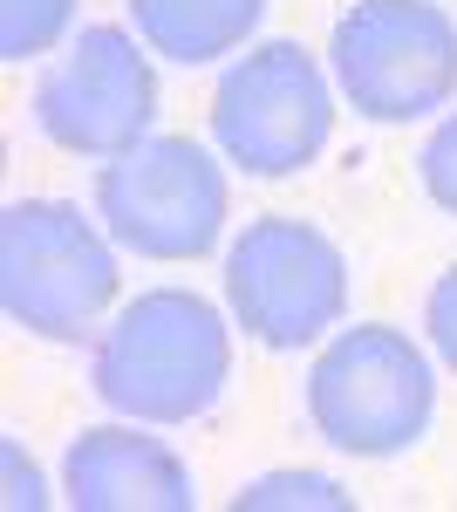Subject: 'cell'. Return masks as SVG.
I'll use <instances>...</instances> for the list:
<instances>
[{
	"label": "cell",
	"mask_w": 457,
	"mask_h": 512,
	"mask_svg": "<svg viewBox=\"0 0 457 512\" xmlns=\"http://www.w3.org/2000/svg\"><path fill=\"white\" fill-rule=\"evenodd\" d=\"M335 137V82L301 41H253L212 89V144L246 178H294Z\"/></svg>",
	"instance_id": "8992f818"
},
{
	"label": "cell",
	"mask_w": 457,
	"mask_h": 512,
	"mask_svg": "<svg viewBox=\"0 0 457 512\" xmlns=\"http://www.w3.org/2000/svg\"><path fill=\"white\" fill-rule=\"evenodd\" d=\"M76 14L82 0H0V62H35L69 48Z\"/></svg>",
	"instance_id": "8fae6325"
},
{
	"label": "cell",
	"mask_w": 457,
	"mask_h": 512,
	"mask_svg": "<svg viewBox=\"0 0 457 512\" xmlns=\"http://www.w3.org/2000/svg\"><path fill=\"white\" fill-rule=\"evenodd\" d=\"M232 512H355V492L328 472H267L232 492Z\"/></svg>",
	"instance_id": "7c38bea8"
},
{
	"label": "cell",
	"mask_w": 457,
	"mask_h": 512,
	"mask_svg": "<svg viewBox=\"0 0 457 512\" xmlns=\"http://www.w3.org/2000/svg\"><path fill=\"white\" fill-rule=\"evenodd\" d=\"M0 465H7V506L14 512H41L55 492L41 485V472H35V458H28V444L21 437H0Z\"/></svg>",
	"instance_id": "9a60e30c"
},
{
	"label": "cell",
	"mask_w": 457,
	"mask_h": 512,
	"mask_svg": "<svg viewBox=\"0 0 457 512\" xmlns=\"http://www.w3.org/2000/svg\"><path fill=\"white\" fill-rule=\"evenodd\" d=\"M232 376V321L198 294V287H144L130 294L103 335H96V362H89V390L103 410L130 417V424H191L205 417Z\"/></svg>",
	"instance_id": "6da1fadb"
},
{
	"label": "cell",
	"mask_w": 457,
	"mask_h": 512,
	"mask_svg": "<svg viewBox=\"0 0 457 512\" xmlns=\"http://www.w3.org/2000/svg\"><path fill=\"white\" fill-rule=\"evenodd\" d=\"M226 315L273 355L328 342L348 315V253L294 212L246 219L226 246Z\"/></svg>",
	"instance_id": "277c9868"
},
{
	"label": "cell",
	"mask_w": 457,
	"mask_h": 512,
	"mask_svg": "<svg viewBox=\"0 0 457 512\" xmlns=\"http://www.w3.org/2000/svg\"><path fill=\"white\" fill-rule=\"evenodd\" d=\"M423 335H430V355L457 376V260L430 280V294H423Z\"/></svg>",
	"instance_id": "5bb4252c"
},
{
	"label": "cell",
	"mask_w": 457,
	"mask_h": 512,
	"mask_svg": "<svg viewBox=\"0 0 457 512\" xmlns=\"http://www.w3.org/2000/svg\"><path fill=\"white\" fill-rule=\"evenodd\" d=\"M62 499L76 512H191L198 478L151 424H89L62 451Z\"/></svg>",
	"instance_id": "9c48e42d"
},
{
	"label": "cell",
	"mask_w": 457,
	"mask_h": 512,
	"mask_svg": "<svg viewBox=\"0 0 457 512\" xmlns=\"http://www.w3.org/2000/svg\"><path fill=\"white\" fill-rule=\"evenodd\" d=\"M116 239L69 198H14L0 212V308L41 342H89L116 308Z\"/></svg>",
	"instance_id": "3957f363"
},
{
	"label": "cell",
	"mask_w": 457,
	"mask_h": 512,
	"mask_svg": "<svg viewBox=\"0 0 457 512\" xmlns=\"http://www.w3.org/2000/svg\"><path fill=\"white\" fill-rule=\"evenodd\" d=\"M226 212V164L191 137H144L137 151L96 171V219L110 226L123 253L157 267L205 260L226 233Z\"/></svg>",
	"instance_id": "52a82bcc"
},
{
	"label": "cell",
	"mask_w": 457,
	"mask_h": 512,
	"mask_svg": "<svg viewBox=\"0 0 457 512\" xmlns=\"http://www.w3.org/2000/svg\"><path fill=\"white\" fill-rule=\"evenodd\" d=\"M267 7L273 0H130V28L151 55L178 69H205L219 55L253 48Z\"/></svg>",
	"instance_id": "30bf717a"
},
{
	"label": "cell",
	"mask_w": 457,
	"mask_h": 512,
	"mask_svg": "<svg viewBox=\"0 0 457 512\" xmlns=\"http://www.w3.org/2000/svg\"><path fill=\"white\" fill-rule=\"evenodd\" d=\"M328 76L362 123H423L457 96V21L437 0H355L328 35Z\"/></svg>",
	"instance_id": "5b68a950"
},
{
	"label": "cell",
	"mask_w": 457,
	"mask_h": 512,
	"mask_svg": "<svg viewBox=\"0 0 457 512\" xmlns=\"http://www.w3.org/2000/svg\"><path fill=\"white\" fill-rule=\"evenodd\" d=\"M417 185L423 198L444 212V219H457V110L430 137H423V151H417Z\"/></svg>",
	"instance_id": "4fadbf2b"
},
{
	"label": "cell",
	"mask_w": 457,
	"mask_h": 512,
	"mask_svg": "<svg viewBox=\"0 0 457 512\" xmlns=\"http://www.w3.org/2000/svg\"><path fill=\"white\" fill-rule=\"evenodd\" d=\"M35 123L41 137L69 158H123L144 137H157V69L151 48L130 28H82L35 82Z\"/></svg>",
	"instance_id": "ba28073f"
},
{
	"label": "cell",
	"mask_w": 457,
	"mask_h": 512,
	"mask_svg": "<svg viewBox=\"0 0 457 512\" xmlns=\"http://www.w3.org/2000/svg\"><path fill=\"white\" fill-rule=\"evenodd\" d=\"M437 369L389 321L335 328L307 369V424L342 458H403L430 437Z\"/></svg>",
	"instance_id": "7a4b0ae2"
}]
</instances>
